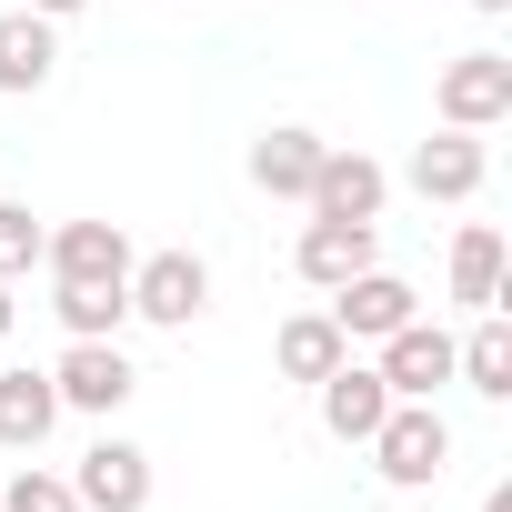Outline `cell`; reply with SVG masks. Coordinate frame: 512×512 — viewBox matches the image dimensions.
I'll return each instance as SVG.
<instances>
[{
  "label": "cell",
  "mask_w": 512,
  "mask_h": 512,
  "mask_svg": "<svg viewBox=\"0 0 512 512\" xmlns=\"http://www.w3.org/2000/svg\"><path fill=\"white\" fill-rule=\"evenodd\" d=\"M482 512H512V482H492V492H482Z\"/></svg>",
  "instance_id": "cb8c5ba5"
},
{
  "label": "cell",
  "mask_w": 512,
  "mask_h": 512,
  "mask_svg": "<svg viewBox=\"0 0 512 512\" xmlns=\"http://www.w3.org/2000/svg\"><path fill=\"white\" fill-rule=\"evenodd\" d=\"M51 392H61V412H121L131 392H141V372L121 362V342H71L61 362H51Z\"/></svg>",
  "instance_id": "5b68a950"
},
{
  "label": "cell",
  "mask_w": 512,
  "mask_h": 512,
  "mask_svg": "<svg viewBox=\"0 0 512 512\" xmlns=\"http://www.w3.org/2000/svg\"><path fill=\"white\" fill-rule=\"evenodd\" d=\"M432 111H442V131H492V121H512V51H462V61L432 81Z\"/></svg>",
  "instance_id": "3957f363"
},
{
  "label": "cell",
  "mask_w": 512,
  "mask_h": 512,
  "mask_svg": "<svg viewBox=\"0 0 512 512\" xmlns=\"http://www.w3.org/2000/svg\"><path fill=\"white\" fill-rule=\"evenodd\" d=\"M131 312L161 322V332H191L211 312V262L201 251H151V262H131Z\"/></svg>",
  "instance_id": "7a4b0ae2"
},
{
  "label": "cell",
  "mask_w": 512,
  "mask_h": 512,
  "mask_svg": "<svg viewBox=\"0 0 512 512\" xmlns=\"http://www.w3.org/2000/svg\"><path fill=\"white\" fill-rule=\"evenodd\" d=\"M41 221H31V201H0V282H31L41 272Z\"/></svg>",
  "instance_id": "ffe728a7"
},
{
  "label": "cell",
  "mask_w": 512,
  "mask_h": 512,
  "mask_svg": "<svg viewBox=\"0 0 512 512\" xmlns=\"http://www.w3.org/2000/svg\"><path fill=\"white\" fill-rule=\"evenodd\" d=\"M452 302L462 312H502V231L492 221H462L452 231Z\"/></svg>",
  "instance_id": "2e32d148"
},
{
  "label": "cell",
  "mask_w": 512,
  "mask_h": 512,
  "mask_svg": "<svg viewBox=\"0 0 512 512\" xmlns=\"http://www.w3.org/2000/svg\"><path fill=\"white\" fill-rule=\"evenodd\" d=\"M71 492H81V512H141V502H151V452L121 442V432H101V442L81 452Z\"/></svg>",
  "instance_id": "52a82bcc"
},
{
  "label": "cell",
  "mask_w": 512,
  "mask_h": 512,
  "mask_svg": "<svg viewBox=\"0 0 512 512\" xmlns=\"http://www.w3.org/2000/svg\"><path fill=\"white\" fill-rule=\"evenodd\" d=\"M472 11H482V21H502V11H512V0H472Z\"/></svg>",
  "instance_id": "d4e9b609"
},
{
  "label": "cell",
  "mask_w": 512,
  "mask_h": 512,
  "mask_svg": "<svg viewBox=\"0 0 512 512\" xmlns=\"http://www.w3.org/2000/svg\"><path fill=\"white\" fill-rule=\"evenodd\" d=\"M412 312H422V292H412L402 272H382V262H372V272H352V282L332 292V322H342V342H382V332H402Z\"/></svg>",
  "instance_id": "9c48e42d"
},
{
  "label": "cell",
  "mask_w": 512,
  "mask_h": 512,
  "mask_svg": "<svg viewBox=\"0 0 512 512\" xmlns=\"http://www.w3.org/2000/svg\"><path fill=\"white\" fill-rule=\"evenodd\" d=\"M0 512H81V492H71L61 472H41V462H21V472H11V492H0Z\"/></svg>",
  "instance_id": "44dd1931"
},
{
  "label": "cell",
  "mask_w": 512,
  "mask_h": 512,
  "mask_svg": "<svg viewBox=\"0 0 512 512\" xmlns=\"http://www.w3.org/2000/svg\"><path fill=\"white\" fill-rule=\"evenodd\" d=\"M41 272L51 282H131V231L121 221H61L41 241Z\"/></svg>",
  "instance_id": "ba28073f"
},
{
  "label": "cell",
  "mask_w": 512,
  "mask_h": 512,
  "mask_svg": "<svg viewBox=\"0 0 512 512\" xmlns=\"http://www.w3.org/2000/svg\"><path fill=\"white\" fill-rule=\"evenodd\" d=\"M382 382H392V402H432L442 382H452V332L442 322H402V332H382V362H372Z\"/></svg>",
  "instance_id": "8992f818"
},
{
  "label": "cell",
  "mask_w": 512,
  "mask_h": 512,
  "mask_svg": "<svg viewBox=\"0 0 512 512\" xmlns=\"http://www.w3.org/2000/svg\"><path fill=\"white\" fill-rule=\"evenodd\" d=\"M51 71H61V41H51V21H41V11H0V91L21 101V91H41Z\"/></svg>",
  "instance_id": "5bb4252c"
},
{
  "label": "cell",
  "mask_w": 512,
  "mask_h": 512,
  "mask_svg": "<svg viewBox=\"0 0 512 512\" xmlns=\"http://www.w3.org/2000/svg\"><path fill=\"white\" fill-rule=\"evenodd\" d=\"M482 171H492L482 131H432V141L412 151V171H402V181H412L422 201H472V191H482Z\"/></svg>",
  "instance_id": "8fae6325"
},
{
  "label": "cell",
  "mask_w": 512,
  "mask_h": 512,
  "mask_svg": "<svg viewBox=\"0 0 512 512\" xmlns=\"http://www.w3.org/2000/svg\"><path fill=\"white\" fill-rule=\"evenodd\" d=\"M342 352H352V342H342V322H332V312H292V322L272 332V362H282V382H322Z\"/></svg>",
  "instance_id": "d6986e66"
},
{
  "label": "cell",
  "mask_w": 512,
  "mask_h": 512,
  "mask_svg": "<svg viewBox=\"0 0 512 512\" xmlns=\"http://www.w3.org/2000/svg\"><path fill=\"white\" fill-rule=\"evenodd\" d=\"M51 422H61L51 372H0V452H41Z\"/></svg>",
  "instance_id": "9a60e30c"
},
{
  "label": "cell",
  "mask_w": 512,
  "mask_h": 512,
  "mask_svg": "<svg viewBox=\"0 0 512 512\" xmlns=\"http://www.w3.org/2000/svg\"><path fill=\"white\" fill-rule=\"evenodd\" d=\"M292 262H302V282H312V292H342L352 272H372V221H302Z\"/></svg>",
  "instance_id": "4fadbf2b"
},
{
  "label": "cell",
  "mask_w": 512,
  "mask_h": 512,
  "mask_svg": "<svg viewBox=\"0 0 512 512\" xmlns=\"http://www.w3.org/2000/svg\"><path fill=\"white\" fill-rule=\"evenodd\" d=\"M362 452H372V472H382V482L432 492V482L452 472V422H442L432 402H392V412H382V432H372Z\"/></svg>",
  "instance_id": "6da1fadb"
},
{
  "label": "cell",
  "mask_w": 512,
  "mask_h": 512,
  "mask_svg": "<svg viewBox=\"0 0 512 512\" xmlns=\"http://www.w3.org/2000/svg\"><path fill=\"white\" fill-rule=\"evenodd\" d=\"M11 322H21V302H11V282H0V342H11Z\"/></svg>",
  "instance_id": "603a6c76"
},
{
  "label": "cell",
  "mask_w": 512,
  "mask_h": 512,
  "mask_svg": "<svg viewBox=\"0 0 512 512\" xmlns=\"http://www.w3.org/2000/svg\"><path fill=\"white\" fill-rule=\"evenodd\" d=\"M51 312L71 342H111L131 322V282H51Z\"/></svg>",
  "instance_id": "ac0fdd59"
},
{
  "label": "cell",
  "mask_w": 512,
  "mask_h": 512,
  "mask_svg": "<svg viewBox=\"0 0 512 512\" xmlns=\"http://www.w3.org/2000/svg\"><path fill=\"white\" fill-rule=\"evenodd\" d=\"M312 221H382V201H392V171L372 161V151H322V171H312Z\"/></svg>",
  "instance_id": "277c9868"
},
{
  "label": "cell",
  "mask_w": 512,
  "mask_h": 512,
  "mask_svg": "<svg viewBox=\"0 0 512 512\" xmlns=\"http://www.w3.org/2000/svg\"><path fill=\"white\" fill-rule=\"evenodd\" d=\"M312 392H322V432H332V442H372V432H382V412H392V382H382L372 362H352V352H342Z\"/></svg>",
  "instance_id": "30bf717a"
},
{
  "label": "cell",
  "mask_w": 512,
  "mask_h": 512,
  "mask_svg": "<svg viewBox=\"0 0 512 512\" xmlns=\"http://www.w3.org/2000/svg\"><path fill=\"white\" fill-rule=\"evenodd\" d=\"M322 131H302V121H272L262 141H251V191H272V201H302L312 191V171H322Z\"/></svg>",
  "instance_id": "7c38bea8"
},
{
  "label": "cell",
  "mask_w": 512,
  "mask_h": 512,
  "mask_svg": "<svg viewBox=\"0 0 512 512\" xmlns=\"http://www.w3.org/2000/svg\"><path fill=\"white\" fill-rule=\"evenodd\" d=\"M452 382H472L482 402H512V322H502V312H482V322L452 342Z\"/></svg>",
  "instance_id": "e0dca14e"
},
{
  "label": "cell",
  "mask_w": 512,
  "mask_h": 512,
  "mask_svg": "<svg viewBox=\"0 0 512 512\" xmlns=\"http://www.w3.org/2000/svg\"><path fill=\"white\" fill-rule=\"evenodd\" d=\"M21 11H41V21H71V11H91V0H21Z\"/></svg>",
  "instance_id": "7402d4cb"
}]
</instances>
